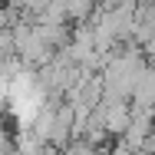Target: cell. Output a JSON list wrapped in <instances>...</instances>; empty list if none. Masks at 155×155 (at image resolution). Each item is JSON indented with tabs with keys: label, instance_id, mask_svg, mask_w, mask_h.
<instances>
[{
	"label": "cell",
	"instance_id": "cell-1",
	"mask_svg": "<svg viewBox=\"0 0 155 155\" xmlns=\"http://www.w3.org/2000/svg\"><path fill=\"white\" fill-rule=\"evenodd\" d=\"M139 152H145V155H155V132L149 135V139H145V142H142V149H139Z\"/></svg>",
	"mask_w": 155,
	"mask_h": 155
}]
</instances>
